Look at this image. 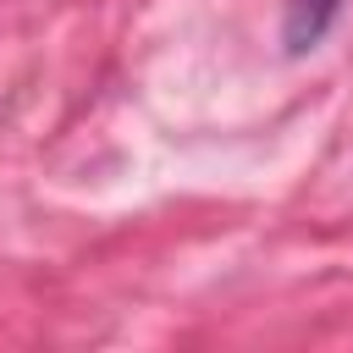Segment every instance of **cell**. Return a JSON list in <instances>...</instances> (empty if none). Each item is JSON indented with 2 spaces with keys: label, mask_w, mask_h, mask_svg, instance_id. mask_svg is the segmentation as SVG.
Here are the masks:
<instances>
[{
  "label": "cell",
  "mask_w": 353,
  "mask_h": 353,
  "mask_svg": "<svg viewBox=\"0 0 353 353\" xmlns=\"http://www.w3.org/2000/svg\"><path fill=\"white\" fill-rule=\"evenodd\" d=\"M336 17H342V0H287V11H281V44L292 55H303V50H314L331 33Z\"/></svg>",
  "instance_id": "cell-1"
}]
</instances>
